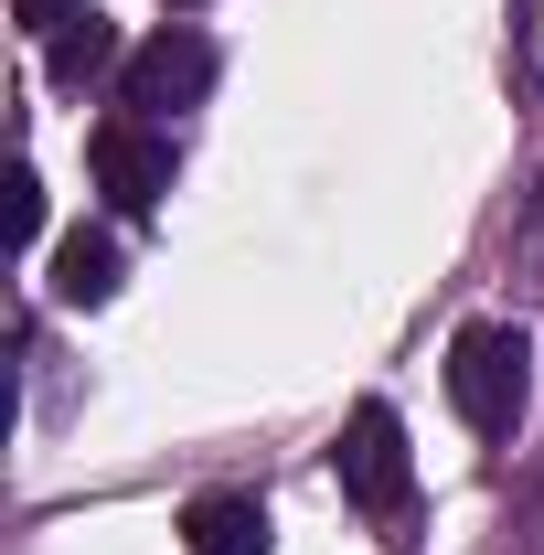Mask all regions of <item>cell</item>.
<instances>
[{
    "label": "cell",
    "instance_id": "7a4b0ae2",
    "mask_svg": "<svg viewBox=\"0 0 544 555\" xmlns=\"http://www.w3.org/2000/svg\"><path fill=\"white\" fill-rule=\"evenodd\" d=\"M332 470H341V502H352L363 524H396V513H406L416 460H406V427H396V406H385V396H363V406H352V427H341V449H332Z\"/></svg>",
    "mask_w": 544,
    "mask_h": 555
},
{
    "label": "cell",
    "instance_id": "5b68a950",
    "mask_svg": "<svg viewBox=\"0 0 544 555\" xmlns=\"http://www.w3.org/2000/svg\"><path fill=\"white\" fill-rule=\"evenodd\" d=\"M182 545L193 555H268V502L257 491H204L182 513Z\"/></svg>",
    "mask_w": 544,
    "mask_h": 555
},
{
    "label": "cell",
    "instance_id": "8992f818",
    "mask_svg": "<svg viewBox=\"0 0 544 555\" xmlns=\"http://www.w3.org/2000/svg\"><path fill=\"white\" fill-rule=\"evenodd\" d=\"M54 299H75V310H96V299H118V235H96V224H75L65 246H54Z\"/></svg>",
    "mask_w": 544,
    "mask_h": 555
},
{
    "label": "cell",
    "instance_id": "277c9868",
    "mask_svg": "<svg viewBox=\"0 0 544 555\" xmlns=\"http://www.w3.org/2000/svg\"><path fill=\"white\" fill-rule=\"evenodd\" d=\"M86 160H96V193L118 214H150L171 193V139L150 129V118H107V129L86 139Z\"/></svg>",
    "mask_w": 544,
    "mask_h": 555
},
{
    "label": "cell",
    "instance_id": "30bf717a",
    "mask_svg": "<svg viewBox=\"0 0 544 555\" xmlns=\"http://www.w3.org/2000/svg\"><path fill=\"white\" fill-rule=\"evenodd\" d=\"M11 224H22V235H43V182H33V171L11 182Z\"/></svg>",
    "mask_w": 544,
    "mask_h": 555
},
{
    "label": "cell",
    "instance_id": "52a82bcc",
    "mask_svg": "<svg viewBox=\"0 0 544 555\" xmlns=\"http://www.w3.org/2000/svg\"><path fill=\"white\" fill-rule=\"evenodd\" d=\"M43 65H54V86H86V75L118 65V33H107V11H96V0H86L65 33H54V54H43Z\"/></svg>",
    "mask_w": 544,
    "mask_h": 555
},
{
    "label": "cell",
    "instance_id": "3957f363",
    "mask_svg": "<svg viewBox=\"0 0 544 555\" xmlns=\"http://www.w3.org/2000/svg\"><path fill=\"white\" fill-rule=\"evenodd\" d=\"M204 86H213V43L193 33V22H160V33L139 43L129 65H118V107L160 129V118H171V107H193Z\"/></svg>",
    "mask_w": 544,
    "mask_h": 555
},
{
    "label": "cell",
    "instance_id": "8fae6325",
    "mask_svg": "<svg viewBox=\"0 0 544 555\" xmlns=\"http://www.w3.org/2000/svg\"><path fill=\"white\" fill-rule=\"evenodd\" d=\"M171 11H193V0H171Z\"/></svg>",
    "mask_w": 544,
    "mask_h": 555
},
{
    "label": "cell",
    "instance_id": "6da1fadb",
    "mask_svg": "<svg viewBox=\"0 0 544 555\" xmlns=\"http://www.w3.org/2000/svg\"><path fill=\"white\" fill-rule=\"evenodd\" d=\"M523 396H534V343L513 321H470L449 343V406L470 416L480 438H513L523 427Z\"/></svg>",
    "mask_w": 544,
    "mask_h": 555
},
{
    "label": "cell",
    "instance_id": "ba28073f",
    "mask_svg": "<svg viewBox=\"0 0 544 555\" xmlns=\"http://www.w3.org/2000/svg\"><path fill=\"white\" fill-rule=\"evenodd\" d=\"M75 11H86V0H11V22H22V33H43V43H54V33H65Z\"/></svg>",
    "mask_w": 544,
    "mask_h": 555
},
{
    "label": "cell",
    "instance_id": "9c48e42d",
    "mask_svg": "<svg viewBox=\"0 0 544 555\" xmlns=\"http://www.w3.org/2000/svg\"><path fill=\"white\" fill-rule=\"evenodd\" d=\"M513 246H523V268L544 278V171H534V193H523V224H513Z\"/></svg>",
    "mask_w": 544,
    "mask_h": 555
}]
</instances>
